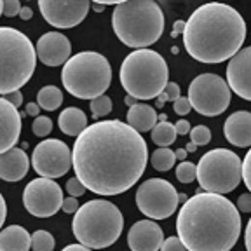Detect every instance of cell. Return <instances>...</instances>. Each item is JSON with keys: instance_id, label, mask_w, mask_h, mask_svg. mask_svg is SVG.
<instances>
[{"instance_id": "1", "label": "cell", "mask_w": 251, "mask_h": 251, "mask_svg": "<svg viewBox=\"0 0 251 251\" xmlns=\"http://www.w3.org/2000/svg\"><path fill=\"white\" fill-rule=\"evenodd\" d=\"M75 176L98 196H119L145 173L149 149L141 133L129 124L96 121L77 136L74 150Z\"/></svg>"}, {"instance_id": "2", "label": "cell", "mask_w": 251, "mask_h": 251, "mask_svg": "<svg viewBox=\"0 0 251 251\" xmlns=\"http://www.w3.org/2000/svg\"><path fill=\"white\" fill-rule=\"evenodd\" d=\"M176 232L187 251H230L241 235V216L227 197L197 192L178 211Z\"/></svg>"}, {"instance_id": "3", "label": "cell", "mask_w": 251, "mask_h": 251, "mask_svg": "<svg viewBox=\"0 0 251 251\" xmlns=\"http://www.w3.org/2000/svg\"><path fill=\"white\" fill-rule=\"evenodd\" d=\"M246 39L243 16L227 4H204L185 23V49L196 61L224 63L232 59Z\"/></svg>"}, {"instance_id": "4", "label": "cell", "mask_w": 251, "mask_h": 251, "mask_svg": "<svg viewBox=\"0 0 251 251\" xmlns=\"http://www.w3.org/2000/svg\"><path fill=\"white\" fill-rule=\"evenodd\" d=\"M112 26L117 39L133 49H147L161 39L164 14L161 5L152 0H129L115 4Z\"/></svg>"}, {"instance_id": "5", "label": "cell", "mask_w": 251, "mask_h": 251, "mask_svg": "<svg viewBox=\"0 0 251 251\" xmlns=\"http://www.w3.org/2000/svg\"><path fill=\"white\" fill-rule=\"evenodd\" d=\"M122 228L121 209L106 199H93L80 206L72 222L75 239L91 250L112 246L121 237Z\"/></svg>"}, {"instance_id": "6", "label": "cell", "mask_w": 251, "mask_h": 251, "mask_svg": "<svg viewBox=\"0 0 251 251\" xmlns=\"http://www.w3.org/2000/svg\"><path fill=\"white\" fill-rule=\"evenodd\" d=\"M121 84L136 100H153L169 84L166 59L152 49H138L126 56L121 65Z\"/></svg>"}, {"instance_id": "7", "label": "cell", "mask_w": 251, "mask_h": 251, "mask_svg": "<svg viewBox=\"0 0 251 251\" xmlns=\"http://www.w3.org/2000/svg\"><path fill=\"white\" fill-rule=\"evenodd\" d=\"M0 94L20 91L35 72L37 49L23 31L12 26L0 28Z\"/></svg>"}, {"instance_id": "8", "label": "cell", "mask_w": 251, "mask_h": 251, "mask_svg": "<svg viewBox=\"0 0 251 251\" xmlns=\"http://www.w3.org/2000/svg\"><path fill=\"white\" fill-rule=\"evenodd\" d=\"M65 89L78 100H96L105 94L112 84V68L108 59L100 52L84 51L72 56L61 70Z\"/></svg>"}, {"instance_id": "9", "label": "cell", "mask_w": 251, "mask_h": 251, "mask_svg": "<svg viewBox=\"0 0 251 251\" xmlns=\"http://www.w3.org/2000/svg\"><path fill=\"white\" fill-rule=\"evenodd\" d=\"M243 180V161L227 149L206 152L197 164V181L201 188L211 194H228Z\"/></svg>"}, {"instance_id": "10", "label": "cell", "mask_w": 251, "mask_h": 251, "mask_svg": "<svg viewBox=\"0 0 251 251\" xmlns=\"http://www.w3.org/2000/svg\"><path fill=\"white\" fill-rule=\"evenodd\" d=\"M232 91L227 80L216 74H201L188 86L190 105L196 112L206 117L224 114L230 105Z\"/></svg>"}, {"instance_id": "11", "label": "cell", "mask_w": 251, "mask_h": 251, "mask_svg": "<svg viewBox=\"0 0 251 251\" xmlns=\"http://www.w3.org/2000/svg\"><path fill=\"white\" fill-rule=\"evenodd\" d=\"M178 192L168 180L150 178L136 190V206L152 220L169 218L178 209Z\"/></svg>"}, {"instance_id": "12", "label": "cell", "mask_w": 251, "mask_h": 251, "mask_svg": "<svg viewBox=\"0 0 251 251\" xmlns=\"http://www.w3.org/2000/svg\"><path fill=\"white\" fill-rule=\"evenodd\" d=\"M31 166L40 178H59L65 176L74 166V155L65 141L49 138L42 140L33 149Z\"/></svg>"}, {"instance_id": "13", "label": "cell", "mask_w": 251, "mask_h": 251, "mask_svg": "<svg viewBox=\"0 0 251 251\" xmlns=\"http://www.w3.org/2000/svg\"><path fill=\"white\" fill-rule=\"evenodd\" d=\"M63 190L51 178H35L25 187L23 204L30 215L49 218L63 208Z\"/></svg>"}, {"instance_id": "14", "label": "cell", "mask_w": 251, "mask_h": 251, "mask_svg": "<svg viewBox=\"0 0 251 251\" xmlns=\"http://www.w3.org/2000/svg\"><path fill=\"white\" fill-rule=\"evenodd\" d=\"M91 4L87 0H40L44 20L54 28H74L86 20Z\"/></svg>"}, {"instance_id": "15", "label": "cell", "mask_w": 251, "mask_h": 251, "mask_svg": "<svg viewBox=\"0 0 251 251\" xmlns=\"http://www.w3.org/2000/svg\"><path fill=\"white\" fill-rule=\"evenodd\" d=\"M37 58L46 67H65L72 58V44L59 31H47L37 40Z\"/></svg>"}, {"instance_id": "16", "label": "cell", "mask_w": 251, "mask_h": 251, "mask_svg": "<svg viewBox=\"0 0 251 251\" xmlns=\"http://www.w3.org/2000/svg\"><path fill=\"white\" fill-rule=\"evenodd\" d=\"M227 84L239 98L251 101V46L241 49L228 61Z\"/></svg>"}, {"instance_id": "17", "label": "cell", "mask_w": 251, "mask_h": 251, "mask_svg": "<svg viewBox=\"0 0 251 251\" xmlns=\"http://www.w3.org/2000/svg\"><path fill=\"white\" fill-rule=\"evenodd\" d=\"M162 243V228L153 224V220H140L127 232V244L131 251H161Z\"/></svg>"}, {"instance_id": "18", "label": "cell", "mask_w": 251, "mask_h": 251, "mask_svg": "<svg viewBox=\"0 0 251 251\" xmlns=\"http://www.w3.org/2000/svg\"><path fill=\"white\" fill-rule=\"evenodd\" d=\"M0 122H2V136H0V153L14 149L21 134V115L14 105L5 96L0 98Z\"/></svg>"}, {"instance_id": "19", "label": "cell", "mask_w": 251, "mask_h": 251, "mask_svg": "<svg viewBox=\"0 0 251 251\" xmlns=\"http://www.w3.org/2000/svg\"><path fill=\"white\" fill-rule=\"evenodd\" d=\"M224 133L228 143L239 149L251 147V112L239 110L228 115L224 126Z\"/></svg>"}, {"instance_id": "20", "label": "cell", "mask_w": 251, "mask_h": 251, "mask_svg": "<svg viewBox=\"0 0 251 251\" xmlns=\"http://www.w3.org/2000/svg\"><path fill=\"white\" fill-rule=\"evenodd\" d=\"M30 161L23 149L7 150V152L0 153V178L4 181H20L26 176Z\"/></svg>"}, {"instance_id": "21", "label": "cell", "mask_w": 251, "mask_h": 251, "mask_svg": "<svg viewBox=\"0 0 251 251\" xmlns=\"http://www.w3.org/2000/svg\"><path fill=\"white\" fill-rule=\"evenodd\" d=\"M31 235L21 225H9L0 232V251H30Z\"/></svg>"}, {"instance_id": "22", "label": "cell", "mask_w": 251, "mask_h": 251, "mask_svg": "<svg viewBox=\"0 0 251 251\" xmlns=\"http://www.w3.org/2000/svg\"><path fill=\"white\" fill-rule=\"evenodd\" d=\"M127 124L138 133H147L157 126V112L147 103H136L127 112Z\"/></svg>"}, {"instance_id": "23", "label": "cell", "mask_w": 251, "mask_h": 251, "mask_svg": "<svg viewBox=\"0 0 251 251\" xmlns=\"http://www.w3.org/2000/svg\"><path fill=\"white\" fill-rule=\"evenodd\" d=\"M58 126L59 129L68 136H80L87 127V117L77 106H68L59 114Z\"/></svg>"}, {"instance_id": "24", "label": "cell", "mask_w": 251, "mask_h": 251, "mask_svg": "<svg viewBox=\"0 0 251 251\" xmlns=\"http://www.w3.org/2000/svg\"><path fill=\"white\" fill-rule=\"evenodd\" d=\"M37 103L42 110H52L59 108L63 103V93L56 86H46L37 93Z\"/></svg>"}, {"instance_id": "25", "label": "cell", "mask_w": 251, "mask_h": 251, "mask_svg": "<svg viewBox=\"0 0 251 251\" xmlns=\"http://www.w3.org/2000/svg\"><path fill=\"white\" fill-rule=\"evenodd\" d=\"M152 140L153 143L161 147V149H169V145L175 143L176 140V129H175V124L168 121L157 122V126L152 129Z\"/></svg>"}, {"instance_id": "26", "label": "cell", "mask_w": 251, "mask_h": 251, "mask_svg": "<svg viewBox=\"0 0 251 251\" xmlns=\"http://www.w3.org/2000/svg\"><path fill=\"white\" fill-rule=\"evenodd\" d=\"M176 162V153L171 149H157L152 153V166L157 171H169Z\"/></svg>"}, {"instance_id": "27", "label": "cell", "mask_w": 251, "mask_h": 251, "mask_svg": "<svg viewBox=\"0 0 251 251\" xmlns=\"http://www.w3.org/2000/svg\"><path fill=\"white\" fill-rule=\"evenodd\" d=\"M54 244V237L51 232L37 230L31 234V250L33 251H52Z\"/></svg>"}, {"instance_id": "28", "label": "cell", "mask_w": 251, "mask_h": 251, "mask_svg": "<svg viewBox=\"0 0 251 251\" xmlns=\"http://www.w3.org/2000/svg\"><path fill=\"white\" fill-rule=\"evenodd\" d=\"M91 114H93V117L98 121L100 117H106V115L112 112V100L108 98V96H100V98H96V100H93L91 101Z\"/></svg>"}, {"instance_id": "29", "label": "cell", "mask_w": 251, "mask_h": 251, "mask_svg": "<svg viewBox=\"0 0 251 251\" xmlns=\"http://www.w3.org/2000/svg\"><path fill=\"white\" fill-rule=\"evenodd\" d=\"M196 176H197V166L194 164V162L183 161L178 164V168H176L178 181H181V183H190V181L196 180Z\"/></svg>"}, {"instance_id": "30", "label": "cell", "mask_w": 251, "mask_h": 251, "mask_svg": "<svg viewBox=\"0 0 251 251\" xmlns=\"http://www.w3.org/2000/svg\"><path fill=\"white\" fill-rule=\"evenodd\" d=\"M190 141L196 147L208 145L209 141H211V131H209V127H206V126H196V127H192V131H190Z\"/></svg>"}, {"instance_id": "31", "label": "cell", "mask_w": 251, "mask_h": 251, "mask_svg": "<svg viewBox=\"0 0 251 251\" xmlns=\"http://www.w3.org/2000/svg\"><path fill=\"white\" fill-rule=\"evenodd\" d=\"M31 129H33V134L39 138H44L52 131V121L46 115H39V117L33 121L31 124Z\"/></svg>"}, {"instance_id": "32", "label": "cell", "mask_w": 251, "mask_h": 251, "mask_svg": "<svg viewBox=\"0 0 251 251\" xmlns=\"http://www.w3.org/2000/svg\"><path fill=\"white\" fill-rule=\"evenodd\" d=\"M181 96V91H180V86L176 82H169L166 86V89L159 94V100H157V106H162L164 101H176L178 98Z\"/></svg>"}, {"instance_id": "33", "label": "cell", "mask_w": 251, "mask_h": 251, "mask_svg": "<svg viewBox=\"0 0 251 251\" xmlns=\"http://www.w3.org/2000/svg\"><path fill=\"white\" fill-rule=\"evenodd\" d=\"M2 14L5 18H14V16H20L21 12V4L18 0H2Z\"/></svg>"}, {"instance_id": "34", "label": "cell", "mask_w": 251, "mask_h": 251, "mask_svg": "<svg viewBox=\"0 0 251 251\" xmlns=\"http://www.w3.org/2000/svg\"><path fill=\"white\" fill-rule=\"evenodd\" d=\"M87 188L84 187V183L80 180H78L77 176H72L70 180L67 181V192L70 197H78V196H84V192H86Z\"/></svg>"}, {"instance_id": "35", "label": "cell", "mask_w": 251, "mask_h": 251, "mask_svg": "<svg viewBox=\"0 0 251 251\" xmlns=\"http://www.w3.org/2000/svg\"><path fill=\"white\" fill-rule=\"evenodd\" d=\"M161 251H187V248L183 246V243L180 241L178 235H173V237H168L162 243Z\"/></svg>"}, {"instance_id": "36", "label": "cell", "mask_w": 251, "mask_h": 251, "mask_svg": "<svg viewBox=\"0 0 251 251\" xmlns=\"http://www.w3.org/2000/svg\"><path fill=\"white\" fill-rule=\"evenodd\" d=\"M173 110H175V114L178 115H187L190 110H192V105H190V100L185 98V96H180L176 101L173 103Z\"/></svg>"}, {"instance_id": "37", "label": "cell", "mask_w": 251, "mask_h": 251, "mask_svg": "<svg viewBox=\"0 0 251 251\" xmlns=\"http://www.w3.org/2000/svg\"><path fill=\"white\" fill-rule=\"evenodd\" d=\"M243 181L251 194V149H250V152L246 153V157H244V161H243Z\"/></svg>"}, {"instance_id": "38", "label": "cell", "mask_w": 251, "mask_h": 251, "mask_svg": "<svg viewBox=\"0 0 251 251\" xmlns=\"http://www.w3.org/2000/svg\"><path fill=\"white\" fill-rule=\"evenodd\" d=\"M78 202H77V197H67V199L63 201V211L68 213V215H72V213H77L78 211Z\"/></svg>"}, {"instance_id": "39", "label": "cell", "mask_w": 251, "mask_h": 251, "mask_svg": "<svg viewBox=\"0 0 251 251\" xmlns=\"http://www.w3.org/2000/svg\"><path fill=\"white\" fill-rule=\"evenodd\" d=\"M237 209L243 213H250L251 211V194L246 192L237 199Z\"/></svg>"}, {"instance_id": "40", "label": "cell", "mask_w": 251, "mask_h": 251, "mask_svg": "<svg viewBox=\"0 0 251 251\" xmlns=\"http://www.w3.org/2000/svg\"><path fill=\"white\" fill-rule=\"evenodd\" d=\"M175 129H176V134L183 136V134H190L192 127H190V122H188V121H185V119H180V121L175 124Z\"/></svg>"}, {"instance_id": "41", "label": "cell", "mask_w": 251, "mask_h": 251, "mask_svg": "<svg viewBox=\"0 0 251 251\" xmlns=\"http://www.w3.org/2000/svg\"><path fill=\"white\" fill-rule=\"evenodd\" d=\"M5 98L9 100V101L12 103V105L18 108V106H21L23 105V94H21V91H14V93H11V94H7Z\"/></svg>"}, {"instance_id": "42", "label": "cell", "mask_w": 251, "mask_h": 251, "mask_svg": "<svg viewBox=\"0 0 251 251\" xmlns=\"http://www.w3.org/2000/svg\"><path fill=\"white\" fill-rule=\"evenodd\" d=\"M39 112H40V106L39 103H28L25 106V115H30V117H39Z\"/></svg>"}, {"instance_id": "43", "label": "cell", "mask_w": 251, "mask_h": 251, "mask_svg": "<svg viewBox=\"0 0 251 251\" xmlns=\"http://www.w3.org/2000/svg\"><path fill=\"white\" fill-rule=\"evenodd\" d=\"M244 244H246V251H251V218L246 225V230H244Z\"/></svg>"}, {"instance_id": "44", "label": "cell", "mask_w": 251, "mask_h": 251, "mask_svg": "<svg viewBox=\"0 0 251 251\" xmlns=\"http://www.w3.org/2000/svg\"><path fill=\"white\" fill-rule=\"evenodd\" d=\"M61 251H91V248L84 246V244H70V246H65Z\"/></svg>"}, {"instance_id": "45", "label": "cell", "mask_w": 251, "mask_h": 251, "mask_svg": "<svg viewBox=\"0 0 251 251\" xmlns=\"http://www.w3.org/2000/svg\"><path fill=\"white\" fill-rule=\"evenodd\" d=\"M31 16H33V12H31V9L30 7H23L21 9V12H20V18L23 21H28L31 18Z\"/></svg>"}, {"instance_id": "46", "label": "cell", "mask_w": 251, "mask_h": 251, "mask_svg": "<svg viewBox=\"0 0 251 251\" xmlns=\"http://www.w3.org/2000/svg\"><path fill=\"white\" fill-rule=\"evenodd\" d=\"M183 30H185L183 21H176V23H175V30H173V37H176L178 33H180V31H183Z\"/></svg>"}, {"instance_id": "47", "label": "cell", "mask_w": 251, "mask_h": 251, "mask_svg": "<svg viewBox=\"0 0 251 251\" xmlns=\"http://www.w3.org/2000/svg\"><path fill=\"white\" fill-rule=\"evenodd\" d=\"M175 153H176V159H178V161H180V162H183L185 159H187V155H188V152H187V150H185V149H178Z\"/></svg>"}, {"instance_id": "48", "label": "cell", "mask_w": 251, "mask_h": 251, "mask_svg": "<svg viewBox=\"0 0 251 251\" xmlns=\"http://www.w3.org/2000/svg\"><path fill=\"white\" fill-rule=\"evenodd\" d=\"M0 202H2V224L5 222V216H7V206H5V199L0 197Z\"/></svg>"}, {"instance_id": "49", "label": "cell", "mask_w": 251, "mask_h": 251, "mask_svg": "<svg viewBox=\"0 0 251 251\" xmlns=\"http://www.w3.org/2000/svg\"><path fill=\"white\" fill-rule=\"evenodd\" d=\"M124 101H126V105H129V108H131V106H134V105H136V103H140L136 98H133V96H129V94H127V96H126V100H124Z\"/></svg>"}, {"instance_id": "50", "label": "cell", "mask_w": 251, "mask_h": 251, "mask_svg": "<svg viewBox=\"0 0 251 251\" xmlns=\"http://www.w3.org/2000/svg\"><path fill=\"white\" fill-rule=\"evenodd\" d=\"M105 7H106V4H98V2H96V4H93V9L96 12H103V11H105Z\"/></svg>"}, {"instance_id": "51", "label": "cell", "mask_w": 251, "mask_h": 251, "mask_svg": "<svg viewBox=\"0 0 251 251\" xmlns=\"http://www.w3.org/2000/svg\"><path fill=\"white\" fill-rule=\"evenodd\" d=\"M188 201V197H187V194H178V202H187Z\"/></svg>"}, {"instance_id": "52", "label": "cell", "mask_w": 251, "mask_h": 251, "mask_svg": "<svg viewBox=\"0 0 251 251\" xmlns=\"http://www.w3.org/2000/svg\"><path fill=\"white\" fill-rule=\"evenodd\" d=\"M196 149H197V147L194 145L192 141H190V143H188V147H187V149H185V150H187V152H194V150H196Z\"/></svg>"}]
</instances>
